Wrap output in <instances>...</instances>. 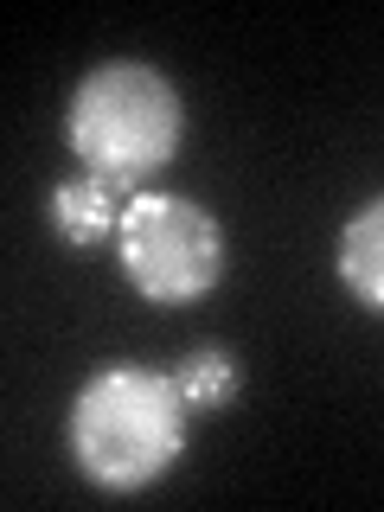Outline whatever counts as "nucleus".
I'll use <instances>...</instances> for the list:
<instances>
[{"mask_svg":"<svg viewBox=\"0 0 384 512\" xmlns=\"http://www.w3.org/2000/svg\"><path fill=\"white\" fill-rule=\"evenodd\" d=\"M128 199H135V192L96 180V173H71V180H58V186H52V205H45V212H52L58 244H71V250H96V244H116Z\"/></svg>","mask_w":384,"mask_h":512,"instance_id":"20e7f679","label":"nucleus"},{"mask_svg":"<svg viewBox=\"0 0 384 512\" xmlns=\"http://www.w3.org/2000/svg\"><path fill=\"white\" fill-rule=\"evenodd\" d=\"M333 269H340L346 295L365 314H384V192L365 199L359 212L340 224V244H333Z\"/></svg>","mask_w":384,"mask_h":512,"instance_id":"39448f33","label":"nucleus"},{"mask_svg":"<svg viewBox=\"0 0 384 512\" xmlns=\"http://www.w3.org/2000/svg\"><path fill=\"white\" fill-rule=\"evenodd\" d=\"M116 269L148 308H186L224 282V224L186 192L141 186L116 231Z\"/></svg>","mask_w":384,"mask_h":512,"instance_id":"7ed1b4c3","label":"nucleus"},{"mask_svg":"<svg viewBox=\"0 0 384 512\" xmlns=\"http://www.w3.org/2000/svg\"><path fill=\"white\" fill-rule=\"evenodd\" d=\"M192 442V404L173 372L96 365L64 410V448L77 474L103 493H141L180 468Z\"/></svg>","mask_w":384,"mask_h":512,"instance_id":"f257e3e1","label":"nucleus"},{"mask_svg":"<svg viewBox=\"0 0 384 512\" xmlns=\"http://www.w3.org/2000/svg\"><path fill=\"white\" fill-rule=\"evenodd\" d=\"M173 378H180L192 416H212V410H231V397L244 391V365H237L231 346H192L180 365H173Z\"/></svg>","mask_w":384,"mask_h":512,"instance_id":"423d86ee","label":"nucleus"},{"mask_svg":"<svg viewBox=\"0 0 384 512\" xmlns=\"http://www.w3.org/2000/svg\"><path fill=\"white\" fill-rule=\"evenodd\" d=\"M180 141H186L180 90L141 58L96 64L64 96V148L77 154L84 173L122 192H141L154 173H167Z\"/></svg>","mask_w":384,"mask_h":512,"instance_id":"f03ea898","label":"nucleus"}]
</instances>
